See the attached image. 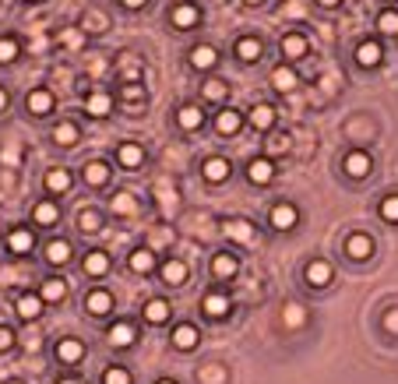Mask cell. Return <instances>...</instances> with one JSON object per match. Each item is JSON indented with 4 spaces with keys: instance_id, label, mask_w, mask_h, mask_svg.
<instances>
[{
    "instance_id": "28",
    "label": "cell",
    "mask_w": 398,
    "mask_h": 384,
    "mask_svg": "<svg viewBox=\"0 0 398 384\" xmlns=\"http://www.w3.org/2000/svg\"><path fill=\"white\" fill-rule=\"evenodd\" d=\"M268 82H272V89L279 92V96H289V92H297L299 89V71L293 67V64H275L272 67V75H268Z\"/></svg>"
},
{
    "instance_id": "30",
    "label": "cell",
    "mask_w": 398,
    "mask_h": 384,
    "mask_svg": "<svg viewBox=\"0 0 398 384\" xmlns=\"http://www.w3.org/2000/svg\"><path fill=\"white\" fill-rule=\"evenodd\" d=\"M82 180H85V187L102 191V187L113 180V166H109L106 159H89V163L82 166Z\"/></svg>"
},
{
    "instance_id": "46",
    "label": "cell",
    "mask_w": 398,
    "mask_h": 384,
    "mask_svg": "<svg viewBox=\"0 0 398 384\" xmlns=\"http://www.w3.org/2000/svg\"><path fill=\"white\" fill-rule=\"evenodd\" d=\"M102 384H134V378H131V371L123 363H109L102 371Z\"/></svg>"
},
{
    "instance_id": "22",
    "label": "cell",
    "mask_w": 398,
    "mask_h": 384,
    "mask_svg": "<svg viewBox=\"0 0 398 384\" xmlns=\"http://www.w3.org/2000/svg\"><path fill=\"white\" fill-rule=\"evenodd\" d=\"M50 141L57 145V148H64V152H71V148H78V141H82V127H78V120H57L53 124V131H50Z\"/></svg>"
},
{
    "instance_id": "55",
    "label": "cell",
    "mask_w": 398,
    "mask_h": 384,
    "mask_svg": "<svg viewBox=\"0 0 398 384\" xmlns=\"http://www.w3.org/2000/svg\"><path fill=\"white\" fill-rule=\"evenodd\" d=\"M7 106H11V92H7V89H4V85H0V113H4V109H7Z\"/></svg>"
},
{
    "instance_id": "10",
    "label": "cell",
    "mask_w": 398,
    "mask_h": 384,
    "mask_svg": "<svg viewBox=\"0 0 398 384\" xmlns=\"http://www.w3.org/2000/svg\"><path fill=\"white\" fill-rule=\"evenodd\" d=\"M303 282H306V289H328L335 282V265L324 258H310L303 265Z\"/></svg>"
},
{
    "instance_id": "2",
    "label": "cell",
    "mask_w": 398,
    "mask_h": 384,
    "mask_svg": "<svg viewBox=\"0 0 398 384\" xmlns=\"http://www.w3.org/2000/svg\"><path fill=\"white\" fill-rule=\"evenodd\" d=\"M342 173L349 177V180H370L374 177V155L367 152V148H349L346 155H342Z\"/></svg>"
},
{
    "instance_id": "23",
    "label": "cell",
    "mask_w": 398,
    "mask_h": 384,
    "mask_svg": "<svg viewBox=\"0 0 398 384\" xmlns=\"http://www.w3.org/2000/svg\"><path fill=\"white\" fill-rule=\"evenodd\" d=\"M4 243H7V251H11L14 258H25V254L35 251V229H28V226H11L7 236H4Z\"/></svg>"
},
{
    "instance_id": "26",
    "label": "cell",
    "mask_w": 398,
    "mask_h": 384,
    "mask_svg": "<svg viewBox=\"0 0 398 384\" xmlns=\"http://www.w3.org/2000/svg\"><path fill=\"white\" fill-rule=\"evenodd\" d=\"M159 254L152 251V247H134L131 254H127V268L134 272V275H155L159 272Z\"/></svg>"
},
{
    "instance_id": "16",
    "label": "cell",
    "mask_w": 398,
    "mask_h": 384,
    "mask_svg": "<svg viewBox=\"0 0 398 384\" xmlns=\"http://www.w3.org/2000/svg\"><path fill=\"white\" fill-rule=\"evenodd\" d=\"M60 219H64V212H60V201L57 197H43V201H35L32 204V226H39V229H53V226H60Z\"/></svg>"
},
{
    "instance_id": "48",
    "label": "cell",
    "mask_w": 398,
    "mask_h": 384,
    "mask_svg": "<svg viewBox=\"0 0 398 384\" xmlns=\"http://www.w3.org/2000/svg\"><path fill=\"white\" fill-rule=\"evenodd\" d=\"M293 148V138L289 134H272V141H268V152L272 155H286Z\"/></svg>"
},
{
    "instance_id": "27",
    "label": "cell",
    "mask_w": 398,
    "mask_h": 384,
    "mask_svg": "<svg viewBox=\"0 0 398 384\" xmlns=\"http://www.w3.org/2000/svg\"><path fill=\"white\" fill-rule=\"evenodd\" d=\"M43 310H46V300L39 296V289H32V292H18V296H14V314H18L21 321H39Z\"/></svg>"
},
{
    "instance_id": "35",
    "label": "cell",
    "mask_w": 398,
    "mask_h": 384,
    "mask_svg": "<svg viewBox=\"0 0 398 384\" xmlns=\"http://www.w3.org/2000/svg\"><path fill=\"white\" fill-rule=\"evenodd\" d=\"M177 127L184 131V134H198L201 127H204V109H201L198 102H184V106H177Z\"/></svg>"
},
{
    "instance_id": "59",
    "label": "cell",
    "mask_w": 398,
    "mask_h": 384,
    "mask_svg": "<svg viewBox=\"0 0 398 384\" xmlns=\"http://www.w3.org/2000/svg\"><path fill=\"white\" fill-rule=\"evenodd\" d=\"M4 384H25V381H18V378H11V381H4Z\"/></svg>"
},
{
    "instance_id": "11",
    "label": "cell",
    "mask_w": 398,
    "mask_h": 384,
    "mask_svg": "<svg viewBox=\"0 0 398 384\" xmlns=\"http://www.w3.org/2000/svg\"><path fill=\"white\" fill-rule=\"evenodd\" d=\"M82 307H85V314H89V317H96V321H102V317H109V314H113L116 300H113V292H109L106 286H92L89 292H85Z\"/></svg>"
},
{
    "instance_id": "24",
    "label": "cell",
    "mask_w": 398,
    "mask_h": 384,
    "mask_svg": "<svg viewBox=\"0 0 398 384\" xmlns=\"http://www.w3.org/2000/svg\"><path fill=\"white\" fill-rule=\"evenodd\" d=\"M113 106H116V99H113V92H106V89H92L89 96L82 99V109L92 120H106L113 113Z\"/></svg>"
},
{
    "instance_id": "14",
    "label": "cell",
    "mask_w": 398,
    "mask_h": 384,
    "mask_svg": "<svg viewBox=\"0 0 398 384\" xmlns=\"http://www.w3.org/2000/svg\"><path fill=\"white\" fill-rule=\"evenodd\" d=\"M279 53H282V60L286 64H297L303 60L306 53H310V35L306 32H282V39H279Z\"/></svg>"
},
{
    "instance_id": "45",
    "label": "cell",
    "mask_w": 398,
    "mask_h": 384,
    "mask_svg": "<svg viewBox=\"0 0 398 384\" xmlns=\"http://www.w3.org/2000/svg\"><path fill=\"white\" fill-rule=\"evenodd\" d=\"M306 321H310V317H306V310L299 307L297 300H289V303L282 307V324H286V328H293V331H297V328H303Z\"/></svg>"
},
{
    "instance_id": "38",
    "label": "cell",
    "mask_w": 398,
    "mask_h": 384,
    "mask_svg": "<svg viewBox=\"0 0 398 384\" xmlns=\"http://www.w3.org/2000/svg\"><path fill=\"white\" fill-rule=\"evenodd\" d=\"M229 82L226 78H215V75H208L204 78V85H201V96H204V102H215V106H226L229 102Z\"/></svg>"
},
{
    "instance_id": "8",
    "label": "cell",
    "mask_w": 398,
    "mask_h": 384,
    "mask_svg": "<svg viewBox=\"0 0 398 384\" xmlns=\"http://www.w3.org/2000/svg\"><path fill=\"white\" fill-rule=\"evenodd\" d=\"M353 60H356L360 71H377V67L385 64V46H381V39H360L356 50H353Z\"/></svg>"
},
{
    "instance_id": "18",
    "label": "cell",
    "mask_w": 398,
    "mask_h": 384,
    "mask_svg": "<svg viewBox=\"0 0 398 384\" xmlns=\"http://www.w3.org/2000/svg\"><path fill=\"white\" fill-rule=\"evenodd\" d=\"M43 261H46L50 268H67V265L74 261V247H71V240H67V236H53V240H46V247H43Z\"/></svg>"
},
{
    "instance_id": "41",
    "label": "cell",
    "mask_w": 398,
    "mask_h": 384,
    "mask_svg": "<svg viewBox=\"0 0 398 384\" xmlns=\"http://www.w3.org/2000/svg\"><path fill=\"white\" fill-rule=\"evenodd\" d=\"M374 28H377L381 35H388V39H398V7H381Z\"/></svg>"
},
{
    "instance_id": "31",
    "label": "cell",
    "mask_w": 398,
    "mask_h": 384,
    "mask_svg": "<svg viewBox=\"0 0 398 384\" xmlns=\"http://www.w3.org/2000/svg\"><path fill=\"white\" fill-rule=\"evenodd\" d=\"M145 159H148V152H145L141 141H120L116 145V166L120 170H141Z\"/></svg>"
},
{
    "instance_id": "17",
    "label": "cell",
    "mask_w": 398,
    "mask_h": 384,
    "mask_svg": "<svg viewBox=\"0 0 398 384\" xmlns=\"http://www.w3.org/2000/svg\"><path fill=\"white\" fill-rule=\"evenodd\" d=\"M374 251H377V243H374V236H370V233L356 229V233H349V236H346V258H349V261L363 265V261H370V258H374Z\"/></svg>"
},
{
    "instance_id": "5",
    "label": "cell",
    "mask_w": 398,
    "mask_h": 384,
    "mask_svg": "<svg viewBox=\"0 0 398 384\" xmlns=\"http://www.w3.org/2000/svg\"><path fill=\"white\" fill-rule=\"evenodd\" d=\"M53 356H57V363H64V367H78V363L89 356V346H85L78 335H64V339L53 342Z\"/></svg>"
},
{
    "instance_id": "54",
    "label": "cell",
    "mask_w": 398,
    "mask_h": 384,
    "mask_svg": "<svg viewBox=\"0 0 398 384\" xmlns=\"http://www.w3.org/2000/svg\"><path fill=\"white\" fill-rule=\"evenodd\" d=\"M314 4H317V7H324V11H338L346 0H314Z\"/></svg>"
},
{
    "instance_id": "25",
    "label": "cell",
    "mask_w": 398,
    "mask_h": 384,
    "mask_svg": "<svg viewBox=\"0 0 398 384\" xmlns=\"http://www.w3.org/2000/svg\"><path fill=\"white\" fill-rule=\"evenodd\" d=\"M82 272H85L89 279H106V275L113 272V258H109V251H102V247L85 251V258H82Z\"/></svg>"
},
{
    "instance_id": "34",
    "label": "cell",
    "mask_w": 398,
    "mask_h": 384,
    "mask_svg": "<svg viewBox=\"0 0 398 384\" xmlns=\"http://www.w3.org/2000/svg\"><path fill=\"white\" fill-rule=\"evenodd\" d=\"M141 317H145L148 324H170V321H173V303H170L166 296H152V300L141 303Z\"/></svg>"
},
{
    "instance_id": "40",
    "label": "cell",
    "mask_w": 398,
    "mask_h": 384,
    "mask_svg": "<svg viewBox=\"0 0 398 384\" xmlns=\"http://www.w3.org/2000/svg\"><path fill=\"white\" fill-rule=\"evenodd\" d=\"M109 212H113L116 219H127V215L138 212V197L131 191H113L109 194Z\"/></svg>"
},
{
    "instance_id": "50",
    "label": "cell",
    "mask_w": 398,
    "mask_h": 384,
    "mask_svg": "<svg viewBox=\"0 0 398 384\" xmlns=\"http://www.w3.org/2000/svg\"><path fill=\"white\" fill-rule=\"evenodd\" d=\"M14 342H18V335H14V328H7V324H0V353H7V349H14Z\"/></svg>"
},
{
    "instance_id": "32",
    "label": "cell",
    "mask_w": 398,
    "mask_h": 384,
    "mask_svg": "<svg viewBox=\"0 0 398 384\" xmlns=\"http://www.w3.org/2000/svg\"><path fill=\"white\" fill-rule=\"evenodd\" d=\"M106 342H109L113 349H131V346L138 342V324H134V321H113V324L106 328Z\"/></svg>"
},
{
    "instance_id": "47",
    "label": "cell",
    "mask_w": 398,
    "mask_h": 384,
    "mask_svg": "<svg viewBox=\"0 0 398 384\" xmlns=\"http://www.w3.org/2000/svg\"><path fill=\"white\" fill-rule=\"evenodd\" d=\"M120 99H123V102L145 99V85H141V82H123V85H120Z\"/></svg>"
},
{
    "instance_id": "13",
    "label": "cell",
    "mask_w": 398,
    "mask_h": 384,
    "mask_svg": "<svg viewBox=\"0 0 398 384\" xmlns=\"http://www.w3.org/2000/svg\"><path fill=\"white\" fill-rule=\"evenodd\" d=\"M159 279H162V286H170V289L187 286L191 265H187L184 258H162V261H159Z\"/></svg>"
},
{
    "instance_id": "43",
    "label": "cell",
    "mask_w": 398,
    "mask_h": 384,
    "mask_svg": "<svg viewBox=\"0 0 398 384\" xmlns=\"http://www.w3.org/2000/svg\"><path fill=\"white\" fill-rule=\"evenodd\" d=\"M377 219L388 226H398V191H388L377 201Z\"/></svg>"
},
{
    "instance_id": "44",
    "label": "cell",
    "mask_w": 398,
    "mask_h": 384,
    "mask_svg": "<svg viewBox=\"0 0 398 384\" xmlns=\"http://www.w3.org/2000/svg\"><path fill=\"white\" fill-rule=\"evenodd\" d=\"M21 57V39L18 35H0V67L14 64Z\"/></svg>"
},
{
    "instance_id": "36",
    "label": "cell",
    "mask_w": 398,
    "mask_h": 384,
    "mask_svg": "<svg viewBox=\"0 0 398 384\" xmlns=\"http://www.w3.org/2000/svg\"><path fill=\"white\" fill-rule=\"evenodd\" d=\"M67 292H71V282H67L64 275H46V279L39 282V296L46 300V307H50V303H64Z\"/></svg>"
},
{
    "instance_id": "53",
    "label": "cell",
    "mask_w": 398,
    "mask_h": 384,
    "mask_svg": "<svg viewBox=\"0 0 398 384\" xmlns=\"http://www.w3.org/2000/svg\"><path fill=\"white\" fill-rule=\"evenodd\" d=\"M120 7H123V11H145L148 0H120Z\"/></svg>"
},
{
    "instance_id": "33",
    "label": "cell",
    "mask_w": 398,
    "mask_h": 384,
    "mask_svg": "<svg viewBox=\"0 0 398 384\" xmlns=\"http://www.w3.org/2000/svg\"><path fill=\"white\" fill-rule=\"evenodd\" d=\"M170 342H173V349H180V353H191V349H198V346H201L198 324H191V321H180V324H173V331H170Z\"/></svg>"
},
{
    "instance_id": "42",
    "label": "cell",
    "mask_w": 398,
    "mask_h": 384,
    "mask_svg": "<svg viewBox=\"0 0 398 384\" xmlns=\"http://www.w3.org/2000/svg\"><path fill=\"white\" fill-rule=\"evenodd\" d=\"M78 25H82V35H102V32L109 28L106 14H102V11H96V7H92V11H85Z\"/></svg>"
},
{
    "instance_id": "3",
    "label": "cell",
    "mask_w": 398,
    "mask_h": 384,
    "mask_svg": "<svg viewBox=\"0 0 398 384\" xmlns=\"http://www.w3.org/2000/svg\"><path fill=\"white\" fill-rule=\"evenodd\" d=\"M53 109H57V92H53V89L35 85V89L25 92V113H28V116L46 120V116H53Z\"/></svg>"
},
{
    "instance_id": "58",
    "label": "cell",
    "mask_w": 398,
    "mask_h": 384,
    "mask_svg": "<svg viewBox=\"0 0 398 384\" xmlns=\"http://www.w3.org/2000/svg\"><path fill=\"white\" fill-rule=\"evenodd\" d=\"M155 384H177V381H173V378H159Z\"/></svg>"
},
{
    "instance_id": "12",
    "label": "cell",
    "mask_w": 398,
    "mask_h": 384,
    "mask_svg": "<svg viewBox=\"0 0 398 384\" xmlns=\"http://www.w3.org/2000/svg\"><path fill=\"white\" fill-rule=\"evenodd\" d=\"M201 314H204L208 321H222V317H229V314H233V300H229V292H226V289H208V292L201 296Z\"/></svg>"
},
{
    "instance_id": "4",
    "label": "cell",
    "mask_w": 398,
    "mask_h": 384,
    "mask_svg": "<svg viewBox=\"0 0 398 384\" xmlns=\"http://www.w3.org/2000/svg\"><path fill=\"white\" fill-rule=\"evenodd\" d=\"M211 127H215V134L219 138H233V134H240L243 127H247V113H240L236 106H219L215 109V116H211Z\"/></svg>"
},
{
    "instance_id": "57",
    "label": "cell",
    "mask_w": 398,
    "mask_h": 384,
    "mask_svg": "<svg viewBox=\"0 0 398 384\" xmlns=\"http://www.w3.org/2000/svg\"><path fill=\"white\" fill-rule=\"evenodd\" d=\"M57 384H82V381H78V378H60Z\"/></svg>"
},
{
    "instance_id": "60",
    "label": "cell",
    "mask_w": 398,
    "mask_h": 384,
    "mask_svg": "<svg viewBox=\"0 0 398 384\" xmlns=\"http://www.w3.org/2000/svg\"><path fill=\"white\" fill-rule=\"evenodd\" d=\"M25 4H39V0H25Z\"/></svg>"
},
{
    "instance_id": "37",
    "label": "cell",
    "mask_w": 398,
    "mask_h": 384,
    "mask_svg": "<svg viewBox=\"0 0 398 384\" xmlns=\"http://www.w3.org/2000/svg\"><path fill=\"white\" fill-rule=\"evenodd\" d=\"M222 233L229 240H236V243H254L258 240V226L250 219H226L222 222Z\"/></svg>"
},
{
    "instance_id": "15",
    "label": "cell",
    "mask_w": 398,
    "mask_h": 384,
    "mask_svg": "<svg viewBox=\"0 0 398 384\" xmlns=\"http://www.w3.org/2000/svg\"><path fill=\"white\" fill-rule=\"evenodd\" d=\"M275 124H279V109L272 102H254L247 109V127H254L258 134H272Z\"/></svg>"
},
{
    "instance_id": "7",
    "label": "cell",
    "mask_w": 398,
    "mask_h": 384,
    "mask_svg": "<svg viewBox=\"0 0 398 384\" xmlns=\"http://www.w3.org/2000/svg\"><path fill=\"white\" fill-rule=\"evenodd\" d=\"M233 57L240 60V64H261V57H265V39L261 35H254V32H243V35H236V43H233Z\"/></svg>"
},
{
    "instance_id": "19",
    "label": "cell",
    "mask_w": 398,
    "mask_h": 384,
    "mask_svg": "<svg viewBox=\"0 0 398 384\" xmlns=\"http://www.w3.org/2000/svg\"><path fill=\"white\" fill-rule=\"evenodd\" d=\"M219 50L211 46V43H198V46H191L187 50V64H191V71H198V75H211L215 67H219Z\"/></svg>"
},
{
    "instance_id": "9",
    "label": "cell",
    "mask_w": 398,
    "mask_h": 384,
    "mask_svg": "<svg viewBox=\"0 0 398 384\" xmlns=\"http://www.w3.org/2000/svg\"><path fill=\"white\" fill-rule=\"evenodd\" d=\"M170 25H173L177 32H191V28H198L201 25V4H194V0H177V4L170 7Z\"/></svg>"
},
{
    "instance_id": "51",
    "label": "cell",
    "mask_w": 398,
    "mask_h": 384,
    "mask_svg": "<svg viewBox=\"0 0 398 384\" xmlns=\"http://www.w3.org/2000/svg\"><path fill=\"white\" fill-rule=\"evenodd\" d=\"M0 163L4 166H18L21 163V148L14 145V148H0Z\"/></svg>"
},
{
    "instance_id": "21",
    "label": "cell",
    "mask_w": 398,
    "mask_h": 384,
    "mask_svg": "<svg viewBox=\"0 0 398 384\" xmlns=\"http://www.w3.org/2000/svg\"><path fill=\"white\" fill-rule=\"evenodd\" d=\"M275 159L272 155H254L250 163H247V184L250 187H268L272 180H275Z\"/></svg>"
},
{
    "instance_id": "49",
    "label": "cell",
    "mask_w": 398,
    "mask_h": 384,
    "mask_svg": "<svg viewBox=\"0 0 398 384\" xmlns=\"http://www.w3.org/2000/svg\"><path fill=\"white\" fill-rule=\"evenodd\" d=\"M381 328H385V335H395L398 339V307H388L381 314Z\"/></svg>"
},
{
    "instance_id": "52",
    "label": "cell",
    "mask_w": 398,
    "mask_h": 384,
    "mask_svg": "<svg viewBox=\"0 0 398 384\" xmlns=\"http://www.w3.org/2000/svg\"><path fill=\"white\" fill-rule=\"evenodd\" d=\"M201 378H204L208 384H222L226 381V371H222V367H204V371H201Z\"/></svg>"
},
{
    "instance_id": "29",
    "label": "cell",
    "mask_w": 398,
    "mask_h": 384,
    "mask_svg": "<svg viewBox=\"0 0 398 384\" xmlns=\"http://www.w3.org/2000/svg\"><path fill=\"white\" fill-rule=\"evenodd\" d=\"M43 187L50 197H60V194H67L74 187V173L67 170V166H50L46 173H43Z\"/></svg>"
},
{
    "instance_id": "39",
    "label": "cell",
    "mask_w": 398,
    "mask_h": 384,
    "mask_svg": "<svg viewBox=\"0 0 398 384\" xmlns=\"http://www.w3.org/2000/svg\"><path fill=\"white\" fill-rule=\"evenodd\" d=\"M74 222H78V233L82 236H99L102 226H106V215H102L99 208H82Z\"/></svg>"
},
{
    "instance_id": "6",
    "label": "cell",
    "mask_w": 398,
    "mask_h": 384,
    "mask_svg": "<svg viewBox=\"0 0 398 384\" xmlns=\"http://www.w3.org/2000/svg\"><path fill=\"white\" fill-rule=\"evenodd\" d=\"M299 226V208L293 201H275L272 208H268V229H275V233H293Z\"/></svg>"
},
{
    "instance_id": "20",
    "label": "cell",
    "mask_w": 398,
    "mask_h": 384,
    "mask_svg": "<svg viewBox=\"0 0 398 384\" xmlns=\"http://www.w3.org/2000/svg\"><path fill=\"white\" fill-rule=\"evenodd\" d=\"M201 177H204V184L222 187V184H229V177H233V163H229L226 155H208V159L201 163Z\"/></svg>"
},
{
    "instance_id": "1",
    "label": "cell",
    "mask_w": 398,
    "mask_h": 384,
    "mask_svg": "<svg viewBox=\"0 0 398 384\" xmlns=\"http://www.w3.org/2000/svg\"><path fill=\"white\" fill-rule=\"evenodd\" d=\"M208 272H211V279H215L219 286H222V282L229 286V282L240 275V254H236V251H226V247L215 251V254L208 258Z\"/></svg>"
},
{
    "instance_id": "56",
    "label": "cell",
    "mask_w": 398,
    "mask_h": 384,
    "mask_svg": "<svg viewBox=\"0 0 398 384\" xmlns=\"http://www.w3.org/2000/svg\"><path fill=\"white\" fill-rule=\"evenodd\" d=\"M247 7H261V4H268V0H243Z\"/></svg>"
}]
</instances>
